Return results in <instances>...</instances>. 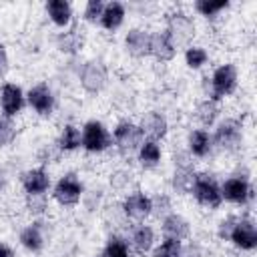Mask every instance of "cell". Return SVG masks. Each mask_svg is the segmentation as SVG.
<instances>
[{
    "label": "cell",
    "mask_w": 257,
    "mask_h": 257,
    "mask_svg": "<svg viewBox=\"0 0 257 257\" xmlns=\"http://www.w3.org/2000/svg\"><path fill=\"white\" fill-rule=\"evenodd\" d=\"M82 46V38L78 34V30H70L58 36V48L62 52H76Z\"/></svg>",
    "instance_id": "cell-24"
},
{
    "label": "cell",
    "mask_w": 257,
    "mask_h": 257,
    "mask_svg": "<svg viewBox=\"0 0 257 257\" xmlns=\"http://www.w3.org/2000/svg\"><path fill=\"white\" fill-rule=\"evenodd\" d=\"M189 145H191L193 155L205 157L209 153V149H211V139H209V135L205 131H195L191 135V139H189Z\"/></svg>",
    "instance_id": "cell-21"
},
{
    "label": "cell",
    "mask_w": 257,
    "mask_h": 257,
    "mask_svg": "<svg viewBox=\"0 0 257 257\" xmlns=\"http://www.w3.org/2000/svg\"><path fill=\"white\" fill-rule=\"evenodd\" d=\"M217 116V104L213 100H205L197 106V118L203 122V124H211Z\"/></svg>",
    "instance_id": "cell-28"
},
{
    "label": "cell",
    "mask_w": 257,
    "mask_h": 257,
    "mask_svg": "<svg viewBox=\"0 0 257 257\" xmlns=\"http://www.w3.org/2000/svg\"><path fill=\"white\" fill-rule=\"evenodd\" d=\"M153 209H155L157 215H165V213L171 209L169 199H167V197H157V199H155V205H151V211H153Z\"/></svg>",
    "instance_id": "cell-37"
},
{
    "label": "cell",
    "mask_w": 257,
    "mask_h": 257,
    "mask_svg": "<svg viewBox=\"0 0 257 257\" xmlns=\"http://www.w3.org/2000/svg\"><path fill=\"white\" fill-rule=\"evenodd\" d=\"M181 255V245L179 241L175 239H167L157 251H155V257H179Z\"/></svg>",
    "instance_id": "cell-31"
},
{
    "label": "cell",
    "mask_w": 257,
    "mask_h": 257,
    "mask_svg": "<svg viewBox=\"0 0 257 257\" xmlns=\"http://www.w3.org/2000/svg\"><path fill=\"white\" fill-rule=\"evenodd\" d=\"M104 80H106V70L100 62H88L82 70V86L88 90V92H96L104 86Z\"/></svg>",
    "instance_id": "cell-9"
},
{
    "label": "cell",
    "mask_w": 257,
    "mask_h": 257,
    "mask_svg": "<svg viewBox=\"0 0 257 257\" xmlns=\"http://www.w3.org/2000/svg\"><path fill=\"white\" fill-rule=\"evenodd\" d=\"M235 80H237V72L231 64H223L215 70L213 78H211V98L213 102L217 98H221L223 94L231 92L235 88Z\"/></svg>",
    "instance_id": "cell-2"
},
{
    "label": "cell",
    "mask_w": 257,
    "mask_h": 257,
    "mask_svg": "<svg viewBox=\"0 0 257 257\" xmlns=\"http://www.w3.org/2000/svg\"><path fill=\"white\" fill-rule=\"evenodd\" d=\"M82 145H84L86 151H92V153L104 151V149L110 145V137H108L106 128H104L100 122L92 120V122H86V126H84Z\"/></svg>",
    "instance_id": "cell-3"
},
{
    "label": "cell",
    "mask_w": 257,
    "mask_h": 257,
    "mask_svg": "<svg viewBox=\"0 0 257 257\" xmlns=\"http://www.w3.org/2000/svg\"><path fill=\"white\" fill-rule=\"evenodd\" d=\"M151 205H153V201L149 199V197H145V195H141V193H135V195H131V197H126V201H124V213L131 217V219H137V221H141V219H145L149 213H151Z\"/></svg>",
    "instance_id": "cell-10"
},
{
    "label": "cell",
    "mask_w": 257,
    "mask_h": 257,
    "mask_svg": "<svg viewBox=\"0 0 257 257\" xmlns=\"http://www.w3.org/2000/svg\"><path fill=\"white\" fill-rule=\"evenodd\" d=\"M141 133H143V135H149L151 139H161V137H165V133H167V120H165V116L159 114V112H149V114L143 118Z\"/></svg>",
    "instance_id": "cell-17"
},
{
    "label": "cell",
    "mask_w": 257,
    "mask_h": 257,
    "mask_svg": "<svg viewBox=\"0 0 257 257\" xmlns=\"http://www.w3.org/2000/svg\"><path fill=\"white\" fill-rule=\"evenodd\" d=\"M231 239L237 247L241 249H253L257 245V233H255V225L247 219L237 221V225L231 231Z\"/></svg>",
    "instance_id": "cell-8"
},
{
    "label": "cell",
    "mask_w": 257,
    "mask_h": 257,
    "mask_svg": "<svg viewBox=\"0 0 257 257\" xmlns=\"http://www.w3.org/2000/svg\"><path fill=\"white\" fill-rule=\"evenodd\" d=\"M126 48L135 56H145L151 52V36L143 30H133L126 36Z\"/></svg>",
    "instance_id": "cell-18"
},
{
    "label": "cell",
    "mask_w": 257,
    "mask_h": 257,
    "mask_svg": "<svg viewBox=\"0 0 257 257\" xmlns=\"http://www.w3.org/2000/svg\"><path fill=\"white\" fill-rule=\"evenodd\" d=\"M102 10H104V4H102L100 0H90V2L86 4V12H84V16H86L88 20H96V18L102 16Z\"/></svg>",
    "instance_id": "cell-34"
},
{
    "label": "cell",
    "mask_w": 257,
    "mask_h": 257,
    "mask_svg": "<svg viewBox=\"0 0 257 257\" xmlns=\"http://www.w3.org/2000/svg\"><path fill=\"white\" fill-rule=\"evenodd\" d=\"M193 185H195L193 169H177L175 179H173V187L181 193H189V191H193Z\"/></svg>",
    "instance_id": "cell-22"
},
{
    "label": "cell",
    "mask_w": 257,
    "mask_h": 257,
    "mask_svg": "<svg viewBox=\"0 0 257 257\" xmlns=\"http://www.w3.org/2000/svg\"><path fill=\"white\" fill-rule=\"evenodd\" d=\"M141 139H143V133L133 122H120L114 128V141H116L120 153H124V155L126 153H133L141 145Z\"/></svg>",
    "instance_id": "cell-4"
},
{
    "label": "cell",
    "mask_w": 257,
    "mask_h": 257,
    "mask_svg": "<svg viewBox=\"0 0 257 257\" xmlns=\"http://www.w3.org/2000/svg\"><path fill=\"white\" fill-rule=\"evenodd\" d=\"M215 141L223 149H237L241 143V124L237 120H225L215 135Z\"/></svg>",
    "instance_id": "cell-7"
},
{
    "label": "cell",
    "mask_w": 257,
    "mask_h": 257,
    "mask_svg": "<svg viewBox=\"0 0 257 257\" xmlns=\"http://www.w3.org/2000/svg\"><path fill=\"white\" fill-rule=\"evenodd\" d=\"M122 16H124V8H122V4H118V2H110V4L104 6L102 16H100V22H102L104 28L112 30V28H116V26L122 22Z\"/></svg>",
    "instance_id": "cell-19"
},
{
    "label": "cell",
    "mask_w": 257,
    "mask_h": 257,
    "mask_svg": "<svg viewBox=\"0 0 257 257\" xmlns=\"http://www.w3.org/2000/svg\"><path fill=\"white\" fill-rule=\"evenodd\" d=\"M139 157H141V163H143L145 167H153V165H157L159 159H161V149H159V145H157L155 141H147V143L141 147Z\"/></svg>",
    "instance_id": "cell-23"
},
{
    "label": "cell",
    "mask_w": 257,
    "mask_h": 257,
    "mask_svg": "<svg viewBox=\"0 0 257 257\" xmlns=\"http://www.w3.org/2000/svg\"><path fill=\"white\" fill-rule=\"evenodd\" d=\"M193 193L197 197V201L205 207H219L221 203V191L217 189L215 181L209 175H199L195 177V185H193Z\"/></svg>",
    "instance_id": "cell-1"
},
{
    "label": "cell",
    "mask_w": 257,
    "mask_h": 257,
    "mask_svg": "<svg viewBox=\"0 0 257 257\" xmlns=\"http://www.w3.org/2000/svg\"><path fill=\"white\" fill-rule=\"evenodd\" d=\"M78 145H80V133H78V128H74L72 124L64 126L62 137H60V149L72 151V149H76Z\"/></svg>",
    "instance_id": "cell-27"
},
{
    "label": "cell",
    "mask_w": 257,
    "mask_h": 257,
    "mask_svg": "<svg viewBox=\"0 0 257 257\" xmlns=\"http://www.w3.org/2000/svg\"><path fill=\"white\" fill-rule=\"evenodd\" d=\"M14 133H16V131H14V124H12L10 120H6V118H0V147L12 143Z\"/></svg>",
    "instance_id": "cell-33"
},
{
    "label": "cell",
    "mask_w": 257,
    "mask_h": 257,
    "mask_svg": "<svg viewBox=\"0 0 257 257\" xmlns=\"http://www.w3.org/2000/svg\"><path fill=\"white\" fill-rule=\"evenodd\" d=\"M193 34H195V26L185 14L179 12V14H173L169 18V36H171V40H177V42L185 44L193 38Z\"/></svg>",
    "instance_id": "cell-6"
},
{
    "label": "cell",
    "mask_w": 257,
    "mask_h": 257,
    "mask_svg": "<svg viewBox=\"0 0 257 257\" xmlns=\"http://www.w3.org/2000/svg\"><path fill=\"white\" fill-rule=\"evenodd\" d=\"M133 243H135V247H137L139 253L149 251L151 245H153V231L149 227H139L135 231V235H133Z\"/></svg>",
    "instance_id": "cell-26"
},
{
    "label": "cell",
    "mask_w": 257,
    "mask_h": 257,
    "mask_svg": "<svg viewBox=\"0 0 257 257\" xmlns=\"http://www.w3.org/2000/svg\"><path fill=\"white\" fill-rule=\"evenodd\" d=\"M22 185L28 191V195H40V193H44L48 189V175L42 169L28 171L22 177Z\"/></svg>",
    "instance_id": "cell-15"
},
{
    "label": "cell",
    "mask_w": 257,
    "mask_h": 257,
    "mask_svg": "<svg viewBox=\"0 0 257 257\" xmlns=\"http://www.w3.org/2000/svg\"><path fill=\"white\" fill-rule=\"evenodd\" d=\"M185 58H187V64H189L191 68H199L201 64H205L207 52H205L203 48H187Z\"/></svg>",
    "instance_id": "cell-32"
},
{
    "label": "cell",
    "mask_w": 257,
    "mask_h": 257,
    "mask_svg": "<svg viewBox=\"0 0 257 257\" xmlns=\"http://www.w3.org/2000/svg\"><path fill=\"white\" fill-rule=\"evenodd\" d=\"M163 233L167 239H175V241L185 239L189 237V223L179 215H169L163 223Z\"/></svg>",
    "instance_id": "cell-16"
},
{
    "label": "cell",
    "mask_w": 257,
    "mask_h": 257,
    "mask_svg": "<svg viewBox=\"0 0 257 257\" xmlns=\"http://www.w3.org/2000/svg\"><path fill=\"white\" fill-rule=\"evenodd\" d=\"M179 257H201V253H199V249L195 245H189V247L181 249V255Z\"/></svg>",
    "instance_id": "cell-38"
},
{
    "label": "cell",
    "mask_w": 257,
    "mask_h": 257,
    "mask_svg": "<svg viewBox=\"0 0 257 257\" xmlns=\"http://www.w3.org/2000/svg\"><path fill=\"white\" fill-rule=\"evenodd\" d=\"M28 102L40 114H48L52 110V94L44 84H38L28 92Z\"/></svg>",
    "instance_id": "cell-13"
},
{
    "label": "cell",
    "mask_w": 257,
    "mask_h": 257,
    "mask_svg": "<svg viewBox=\"0 0 257 257\" xmlns=\"http://www.w3.org/2000/svg\"><path fill=\"white\" fill-rule=\"evenodd\" d=\"M20 241L24 247H28L30 251H38L42 247V235H40V229L36 225L32 227H26L22 233H20Z\"/></svg>",
    "instance_id": "cell-25"
},
{
    "label": "cell",
    "mask_w": 257,
    "mask_h": 257,
    "mask_svg": "<svg viewBox=\"0 0 257 257\" xmlns=\"http://www.w3.org/2000/svg\"><path fill=\"white\" fill-rule=\"evenodd\" d=\"M0 257H14L12 255V249L6 247V245H0Z\"/></svg>",
    "instance_id": "cell-39"
},
{
    "label": "cell",
    "mask_w": 257,
    "mask_h": 257,
    "mask_svg": "<svg viewBox=\"0 0 257 257\" xmlns=\"http://www.w3.org/2000/svg\"><path fill=\"white\" fill-rule=\"evenodd\" d=\"M46 10H48L52 22L58 26H64L70 20V4L64 0H50L46 4Z\"/></svg>",
    "instance_id": "cell-20"
},
{
    "label": "cell",
    "mask_w": 257,
    "mask_h": 257,
    "mask_svg": "<svg viewBox=\"0 0 257 257\" xmlns=\"http://www.w3.org/2000/svg\"><path fill=\"white\" fill-rule=\"evenodd\" d=\"M4 62H6V56H4V50H2V46H0V72H2V68H4Z\"/></svg>",
    "instance_id": "cell-40"
},
{
    "label": "cell",
    "mask_w": 257,
    "mask_h": 257,
    "mask_svg": "<svg viewBox=\"0 0 257 257\" xmlns=\"http://www.w3.org/2000/svg\"><path fill=\"white\" fill-rule=\"evenodd\" d=\"M102 257H128V249H126L124 241H120V239L112 237V239L108 241V245H106V249H104V255H102Z\"/></svg>",
    "instance_id": "cell-30"
},
{
    "label": "cell",
    "mask_w": 257,
    "mask_h": 257,
    "mask_svg": "<svg viewBox=\"0 0 257 257\" xmlns=\"http://www.w3.org/2000/svg\"><path fill=\"white\" fill-rule=\"evenodd\" d=\"M227 0H219V2H211V0H199L197 4H195V8L203 14V16H213V14H217L219 10H223V8H227Z\"/></svg>",
    "instance_id": "cell-29"
},
{
    "label": "cell",
    "mask_w": 257,
    "mask_h": 257,
    "mask_svg": "<svg viewBox=\"0 0 257 257\" xmlns=\"http://www.w3.org/2000/svg\"><path fill=\"white\" fill-rule=\"evenodd\" d=\"M151 52L159 60H171L175 56V44L169 36V32H159L151 36Z\"/></svg>",
    "instance_id": "cell-12"
},
{
    "label": "cell",
    "mask_w": 257,
    "mask_h": 257,
    "mask_svg": "<svg viewBox=\"0 0 257 257\" xmlns=\"http://www.w3.org/2000/svg\"><path fill=\"white\" fill-rule=\"evenodd\" d=\"M22 108V90L16 84H4L2 88V110L12 116Z\"/></svg>",
    "instance_id": "cell-14"
},
{
    "label": "cell",
    "mask_w": 257,
    "mask_h": 257,
    "mask_svg": "<svg viewBox=\"0 0 257 257\" xmlns=\"http://www.w3.org/2000/svg\"><path fill=\"white\" fill-rule=\"evenodd\" d=\"M80 193H82V185L78 183V179L74 175H66L58 181L56 189H54V197L58 203L62 205H72L80 199Z\"/></svg>",
    "instance_id": "cell-5"
},
{
    "label": "cell",
    "mask_w": 257,
    "mask_h": 257,
    "mask_svg": "<svg viewBox=\"0 0 257 257\" xmlns=\"http://www.w3.org/2000/svg\"><path fill=\"white\" fill-rule=\"evenodd\" d=\"M237 221H239V219H235V217H229L227 221H223L221 227H219V237H223V239L231 237V231H233V227L237 225Z\"/></svg>",
    "instance_id": "cell-36"
},
{
    "label": "cell",
    "mask_w": 257,
    "mask_h": 257,
    "mask_svg": "<svg viewBox=\"0 0 257 257\" xmlns=\"http://www.w3.org/2000/svg\"><path fill=\"white\" fill-rule=\"evenodd\" d=\"M221 195L233 203H245L251 197V187L243 179H229V181H225Z\"/></svg>",
    "instance_id": "cell-11"
},
{
    "label": "cell",
    "mask_w": 257,
    "mask_h": 257,
    "mask_svg": "<svg viewBox=\"0 0 257 257\" xmlns=\"http://www.w3.org/2000/svg\"><path fill=\"white\" fill-rule=\"evenodd\" d=\"M28 207H30V211H34V213H40V211H44L46 203H44V197H42V193H40V195H30V199H28Z\"/></svg>",
    "instance_id": "cell-35"
}]
</instances>
